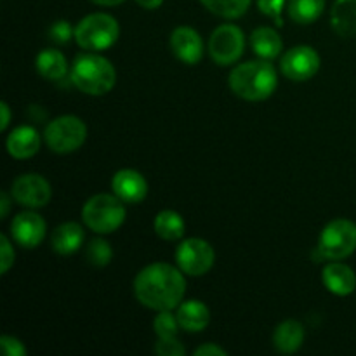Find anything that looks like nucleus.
Segmentation results:
<instances>
[{"label": "nucleus", "mask_w": 356, "mask_h": 356, "mask_svg": "<svg viewBox=\"0 0 356 356\" xmlns=\"http://www.w3.org/2000/svg\"><path fill=\"white\" fill-rule=\"evenodd\" d=\"M70 80L80 92L104 96L115 87L117 72L110 59L90 51L76 56L70 70Z\"/></svg>", "instance_id": "obj_3"}, {"label": "nucleus", "mask_w": 356, "mask_h": 356, "mask_svg": "<svg viewBox=\"0 0 356 356\" xmlns=\"http://www.w3.org/2000/svg\"><path fill=\"white\" fill-rule=\"evenodd\" d=\"M250 45L261 59H268V61L278 58V54L284 51V42H282L280 35L270 26L256 28L250 35Z\"/></svg>", "instance_id": "obj_21"}, {"label": "nucleus", "mask_w": 356, "mask_h": 356, "mask_svg": "<svg viewBox=\"0 0 356 356\" xmlns=\"http://www.w3.org/2000/svg\"><path fill=\"white\" fill-rule=\"evenodd\" d=\"M195 355L197 356H226L228 355V351L222 350V348L218 346V344L211 343V344H202L200 348H197V350H195Z\"/></svg>", "instance_id": "obj_33"}, {"label": "nucleus", "mask_w": 356, "mask_h": 356, "mask_svg": "<svg viewBox=\"0 0 356 356\" xmlns=\"http://www.w3.org/2000/svg\"><path fill=\"white\" fill-rule=\"evenodd\" d=\"M356 250V225L350 219H334L322 229L316 245L320 261H341Z\"/></svg>", "instance_id": "obj_6"}, {"label": "nucleus", "mask_w": 356, "mask_h": 356, "mask_svg": "<svg viewBox=\"0 0 356 356\" xmlns=\"http://www.w3.org/2000/svg\"><path fill=\"white\" fill-rule=\"evenodd\" d=\"M0 348H2V353L6 356H24L26 355V348L23 346V343L13 336L0 337Z\"/></svg>", "instance_id": "obj_32"}, {"label": "nucleus", "mask_w": 356, "mask_h": 356, "mask_svg": "<svg viewBox=\"0 0 356 356\" xmlns=\"http://www.w3.org/2000/svg\"><path fill=\"white\" fill-rule=\"evenodd\" d=\"M40 143L42 138L37 129L31 125H19L7 136L6 146L13 159L26 160L37 155L40 149Z\"/></svg>", "instance_id": "obj_16"}, {"label": "nucleus", "mask_w": 356, "mask_h": 356, "mask_svg": "<svg viewBox=\"0 0 356 356\" xmlns=\"http://www.w3.org/2000/svg\"><path fill=\"white\" fill-rule=\"evenodd\" d=\"M49 38L56 42V44H68L72 38H75V28H72L68 21L59 19L52 23V26L49 28Z\"/></svg>", "instance_id": "obj_28"}, {"label": "nucleus", "mask_w": 356, "mask_h": 356, "mask_svg": "<svg viewBox=\"0 0 356 356\" xmlns=\"http://www.w3.org/2000/svg\"><path fill=\"white\" fill-rule=\"evenodd\" d=\"M111 257H113V250H111L110 243L103 238H94L92 242L87 245L86 249V259L87 263L92 264L96 268H103L110 264Z\"/></svg>", "instance_id": "obj_26"}, {"label": "nucleus", "mask_w": 356, "mask_h": 356, "mask_svg": "<svg viewBox=\"0 0 356 356\" xmlns=\"http://www.w3.org/2000/svg\"><path fill=\"white\" fill-rule=\"evenodd\" d=\"M278 75L268 59L245 61L229 73V89L245 101H264L277 90Z\"/></svg>", "instance_id": "obj_2"}, {"label": "nucleus", "mask_w": 356, "mask_h": 356, "mask_svg": "<svg viewBox=\"0 0 356 356\" xmlns=\"http://www.w3.org/2000/svg\"><path fill=\"white\" fill-rule=\"evenodd\" d=\"M169 44L174 56L186 65H197L204 58V40L191 26H177L170 33Z\"/></svg>", "instance_id": "obj_13"}, {"label": "nucleus", "mask_w": 356, "mask_h": 356, "mask_svg": "<svg viewBox=\"0 0 356 356\" xmlns=\"http://www.w3.org/2000/svg\"><path fill=\"white\" fill-rule=\"evenodd\" d=\"M45 229H47V225L44 219L37 212L31 211L21 212L10 222V235L14 242L24 249H35L40 245L45 236Z\"/></svg>", "instance_id": "obj_12"}, {"label": "nucleus", "mask_w": 356, "mask_h": 356, "mask_svg": "<svg viewBox=\"0 0 356 356\" xmlns=\"http://www.w3.org/2000/svg\"><path fill=\"white\" fill-rule=\"evenodd\" d=\"M205 9L225 19H236L243 16L252 0H200Z\"/></svg>", "instance_id": "obj_25"}, {"label": "nucleus", "mask_w": 356, "mask_h": 356, "mask_svg": "<svg viewBox=\"0 0 356 356\" xmlns=\"http://www.w3.org/2000/svg\"><path fill=\"white\" fill-rule=\"evenodd\" d=\"M177 322L186 332H202L211 322V309L202 301L191 299L177 306Z\"/></svg>", "instance_id": "obj_17"}, {"label": "nucleus", "mask_w": 356, "mask_h": 356, "mask_svg": "<svg viewBox=\"0 0 356 356\" xmlns=\"http://www.w3.org/2000/svg\"><path fill=\"white\" fill-rule=\"evenodd\" d=\"M330 24L339 37H355L356 0H336L330 10Z\"/></svg>", "instance_id": "obj_22"}, {"label": "nucleus", "mask_w": 356, "mask_h": 356, "mask_svg": "<svg viewBox=\"0 0 356 356\" xmlns=\"http://www.w3.org/2000/svg\"><path fill=\"white\" fill-rule=\"evenodd\" d=\"M214 261V249L204 238H186L176 249L177 268L190 277H204L212 270Z\"/></svg>", "instance_id": "obj_9"}, {"label": "nucleus", "mask_w": 356, "mask_h": 356, "mask_svg": "<svg viewBox=\"0 0 356 356\" xmlns=\"http://www.w3.org/2000/svg\"><path fill=\"white\" fill-rule=\"evenodd\" d=\"M82 219L87 228L97 235L117 232L125 221L124 202L115 193L94 195L83 204Z\"/></svg>", "instance_id": "obj_4"}, {"label": "nucleus", "mask_w": 356, "mask_h": 356, "mask_svg": "<svg viewBox=\"0 0 356 356\" xmlns=\"http://www.w3.org/2000/svg\"><path fill=\"white\" fill-rule=\"evenodd\" d=\"M9 209H10V198L6 191L0 193V218L6 219L7 214H9Z\"/></svg>", "instance_id": "obj_34"}, {"label": "nucleus", "mask_w": 356, "mask_h": 356, "mask_svg": "<svg viewBox=\"0 0 356 356\" xmlns=\"http://www.w3.org/2000/svg\"><path fill=\"white\" fill-rule=\"evenodd\" d=\"M136 2H138L139 6L143 7V9L155 10V9H159L160 6H162L163 0H136Z\"/></svg>", "instance_id": "obj_36"}, {"label": "nucleus", "mask_w": 356, "mask_h": 356, "mask_svg": "<svg viewBox=\"0 0 356 356\" xmlns=\"http://www.w3.org/2000/svg\"><path fill=\"white\" fill-rule=\"evenodd\" d=\"M136 299L155 312H172L186 294V280L179 268L153 263L143 268L134 280Z\"/></svg>", "instance_id": "obj_1"}, {"label": "nucleus", "mask_w": 356, "mask_h": 356, "mask_svg": "<svg viewBox=\"0 0 356 356\" xmlns=\"http://www.w3.org/2000/svg\"><path fill=\"white\" fill-rule=\"evenodd\" d=\"M181 329L177 316L172 315L170 312H159V315L153 320V330H155L159 339H169V337H176L177 330Z\"/></svg>", "instance_id": "obj_27"}, {"label": "nucleus", "mask_w": 356, "mask_h": 356, "mask_svg": "<svg viewBox=\"0 0 356 356\" xmlns=\"http://www.w3.org/2000/svg\"><path fill=\"white\" fill-rule=\"evenodd\" d=\"M83 243V228L75 221L63 222L52 232L51 245L52 250L61 256L75 254Z\"/></svg>", "instance_id": "obj_18"}, {"label": "nucleus", "mask_w": 356, "mask_h": 356, "mask_svg": "<svg viewBox=\"0 0 356 356\" xmlns=\"http://www.w3.org/2000/svg\"><path fill=\"white\" fill-rule=\"evenodd\" d=\"M305 327L298 320H285L275 329L273 346L284 355H292L305 343Z\"/></svg>", "instance_id": "obj_19"}, {"label": "nucleus", "mask_w": 356, "mask_h": 356, "mask_svg": "<svg viewBox=\"0 0 356 356\" xmlns=\"http://www.w3.org/2000/svg\"><path fill=\"white\" fill-rule=\"evenodd\" d=\"M153 229L160 238L167 240V242H176V240L183 238L186 225L179 212L162 211L156 214L155 221H153Z\"/></svg>", "instance_id": "obj_23"}, {"label": "nucleus", "mask_w": 356, "mask_h": 356, "mask_svg": "<svg viewBox=\"0 0 356 356\" xmlns=\"http://www.w3.org/2000/svg\"><path fill=\"white\" fill-rule=\"evenodd\" d=\"M111 190L124 204H141L148 195V183L138 170L122 169L111 179Z\"/></svg>", "instance_id": "obj_14"}, {"label": "nucleus", "mask_w": 356, "mask_h": 356, "mask_svg": "<svg viewBox=\"0 0 356 356\" xmlns=\"http://www.w3.org/2000/svg\"><path fill=\"white\" fill-rule=\"evenodd\" d=\"M285 0H257V7L264 16L271 17L282 24V10H284Z\"/></svg>", "instance_id": "obj_30"}, {"label": "nucleus", "mask_w": 356, "mask_h": 356, "mask_svg": "<svg viewBox=\"0 0 356 356\" xmlns=\"http://www.w3.org/2000/svg\"><path fill=\"white\" fill-rule=\"evenodd\" d=\"M0 110H2V122H0V129H2V131H6L10 124V108H9V104L3 101V103H0Z\"/></svg>", "instance_id": "obj_35"}, {"label": "nucleus", "mask_w": 356, "mask_h": 356, "mask_svg": "<svg viewBox=\"0 0 356 356\" xmlns=\"http://www.w3.org/2000/svg\"><path fill=\"white\" fill-rule=\"evenodd\" d=\"M320 63V54L312 45H298L282 56L280 70L294 82H306L318 73Z\"/></svg>", "instance_id": "obj_10"}, {"label": "nucleus", "mask_w": 356, "mask_h": 356, "mask_svg": "<svg viewBox=\"0 0 356 356\" xmlns=\"http://www.w3.org/2000/svg\"><path fill=\"white\" fill-rule=\"evenodd\" d=\"M10 195L19 205L28 209H40L49 204L52 190L49 181L40 174H21L10 188Z\"/></svg>", "instance_id": "obj_11"}, {"label": "nucleus", "mask_w": 356, "mask_h": 356, "mask_svg": "<svg viewBox=\"0 0 356 356\" xmlns=\"http://www.w3.org/2000/svg\"><path fill=\"white\" fill-rule=\"evenodd\" d=\"M35 68L42 79L51 80V82H59L68 75V61L65 54L56 49H44L38 52L35 59Z\"/></svg>", "instance_id": "obj_20"}, {"label": "nucleus", "mask_w": 356, "mask_h": 356, "mask_svg": "<svg viewBox=\"0 0 356 356\" xmlns=\"http://www.w3.org/2000/svg\"><path fill=\"white\" fill-rule=\"evenodd\" d=\"M325 0H289V14L298 24H312L322 16Z\"/></svg>", "instance_id": "obj_24"}, {"label": "nucleus", "mask_w": 356, "mask_h": 356, "mask_svg": "<svg viewBox=\"0 0 356 356\" xmlns=\"http://www.w3.org/2000/svg\"><path fill=\"white\" fill-rule=\"evenodd\" d=\"M92 2L103 7H113V6H120V3L125 2V0H92Z\"/></svg>", "instance_id": "obj_37"}, {"label": "nucleus", "mask_w": 356, "mask_h": 356, "mask_svg": "<svg viewBox=\"0 0 356 356\" xmlns=\"http://www.w3.org/2000/svg\"><path fill=\"white\" fill-rule=\"evenodd\" d=\"M245 51V35L236 24H221L209 38V54L219 66L238 61Z\"/></svg>", "instance_id": "obj_8"}, {"label": "nucleus", "mask_w": 356, "mask_h": 356, "mask_svg": "<svg viewBox=\"0 0 356 356\" xmlns=\"http://www.w3.org/2000/svg\"><path fill=\"white\" fill-rule=\"evenodd\" d=\"M156 355L160 356H184L186 350L183 344L177 341V337H169V339H159L155 344Z\"/></svg>", "instance_id": "obj_29"}, {"label": "nucleus", "mask_w": 356, "mask_h": 356, "mask_svg": "<svg viewBox=\"0 0 356 356\" xmlns=\"http://www.w3.org/2000/svg\"><path fill=\"white\" fill-rule=\"evenodd\" d=\"M0 252H2V259H0V271H2V275H6L7 271L10 270V266L14 264V257H16L13 243H10L9 236L7 235L0 236Z\"/></svg>", "instance_id": "obj_31"}, {"label": "nucleus", "mask_w": 356, "mask_h": 356, "mask_svg": "<svg viewBox=\"0 0 356 356\" xmlns=\"http://www.w3.org/2000/svg\"><path fill=\"white\" fill-rule=\"evenodd\" d=\"M322 282L327 291L334 296H350L356 289V275L348 264L341 261H330L322 271Z\"/></svg>", "instance_id": "obj_15"}, {"label": "nucleus", "mask_w": 356, "mask_h": 356, "mask_svg": "<svg viewBox=\"0 0 356 356\" xmlns=\"http://www.w3.org/2000/svg\"><path fill=\"white\" fill-rule=\"evenodd\" d=\"M87 125L75 115H61L49 122L44 131V141L54 153H73L86 143Z\"/></svg>", "instance_id": "obj_7"}, {"label": "nucleus", "mask_w": 356, "mask_h": 356, "mask_svg": "<svg viewBox=\"0 0 356 356\" xmlns=\"http://www.w3.org/2000/svg\"><path fill=\"white\" fill-rule=\"evenodd\" d=\"M118 35H120L118 21L106 13L89 14L75 26L76 44L92 52L110 49L118 40Z\"/></svg>", "instance_id": "obj_5"}]
</instances>
